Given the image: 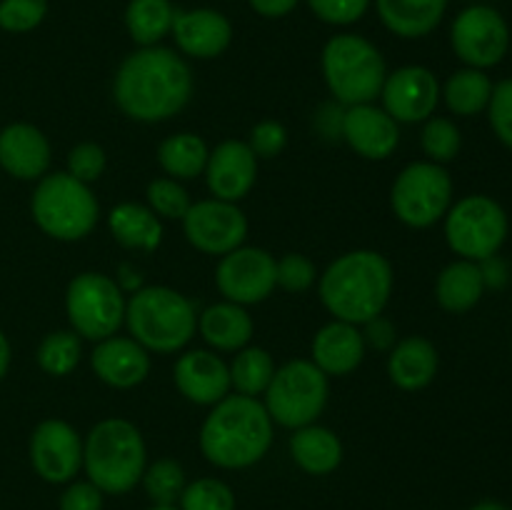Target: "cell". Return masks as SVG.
Returning <instances> with one entry per match:
<instances>
[{
  "instance_id": "14",
  "label": "cell",
  "mask_w": 512,
  "mask_h": 510,
  "mask_svg": "<svg viewBox=\"0 0 512 510\" xmlns=\"http://www.w3.org/2000/svg\"><path fill=\"white\" fill-rule=\"evenodd\" d=\"M180 223H183L185 240L195 250L205 255H218V258L245 245V238H248V218L238 203H228V200H195Z\"/></svg>"
},
{
  "instance_id": "38",
  "label": "cell",
  "mask_w": 512,
  "mask_h": 510,
  "mask_svg": "<svg viewBox=\"0 0 512 510\" xmlns=\"http://www.w3.org/2000/svg\"><path fill=\"white\" fill-rule=\"evenodd\" d=\"M180 510H235V493L225 480L198 478L185 485L178 500Z\"/></svg>"
},
{
  "instance_id": "21",
  "label": "cell",
  "mask_w": 512,
  "mask_h": 510,
  "mask_svg": "<svg viewBox=\"0 0 512 510\" xmlns=\"http://www.w3.org/2000/svg\"><path fill=\"white\" fill-rule=\"evenodd\" d=\"M150 353L133 340L130 335H110L98 340L90 353V368L98 375L100 383L115 390H130L135 385L145 383L150 375Z\"/></svg>"
},
{
  "instance_id": "41",
  "label": "cell",
  "mask_w": 512,
  "mask_h": 510,
  "mask_svg": "<svg viewBox=\"0 0 512 510\" xmlns=\"http://www.w3.org/2000/svg\"><path fill=\"white\" fill-rule=\"evenodd\" d=\"M105 168H108V155H105L103 145L90 143V140L73 145L65 158V173L85 185L95 183L105 173Z\"/></svg>"
},
{
  "instance_id": "48",
  "label": "cell",
  "mask_w": 512,
  "mask_h": 510,
  "mask_svg": "<svg viewBox=\"0 0 512 510\" xmlns=\"http://www.w3.org/2000/svg\"><path fill=\"white\" fill-rule=\"evenodd\" d=\"M480 273H483L485 288H503L508 283V265L498 258V255H490V258L480 260Z\"/></svg>"
},
{
  "instance_id": "35",
  "label": "cell",
  "mask_w": 512,
  "mask_h": 510,
  "mask_svg": "<svg viewBox=\"0 0 512 510\" xmlns=\"http://www.w3.org/2000/svg\"><path fill=\"white\" fill-rule=\"evenodd\" d=\"M140 485L153 505H178L188 480H185V470L178 460L158 458L155 463L145 465Z\"/></svg>"
},
{
  "instance_id": "27",
  "label": "cell",
  "mask_w": 512,
  "mask_h": 510,
  "mask_svg": "<svg viewBox=\"0 0 512 510\" xmlns=\"http://www.w3.org/2000/svg\"><path fill=\"white\" fill-rule=\"evenodd\" d=\"M290 455L308 475H330L343 463V440L318 423L303 425L290 435Z\"/></svg>"
},
{
  "instance_id": "24",
  "label": "cell",
  "mask_w": 512,
  "mask_h": 510,
  "mask_svg": "<svg viewBox=\"0 0 512 510\" xmlns=\"http://www.w3.org/2000/svg\"><path fill=\"white\" fill-rule=\"evenodd\" d=\"M440 368L438 348L423 335L400 338L388 350V378L395 388L405 393L428 388Z\"/></svg>"
},
{
  "instance_id": "1",
  "label": "cell",
  "mask_w": 512,
  "mask_h": 510,
  "mask_svg": "<svg viewBox=\"0 0 512 510\" xmlns=\"http://www.w3.org/2000/svg\"><path fill=\"white\" fill-rule=\"evenodd\" d=\"M188 60L165 45H148L125 55L113 80V100L135 123H165L193 98Z\"/></svg>"
},
{
  "instance_id": "43",
  "label": "cell",
  "mask_w": 512,
  "mask_h": 510,
  "mask_svg": "<svg viewBox=\"0 0 512 510\" xmlns=\"http://www.w3.org/2000/svg\"><path fill=\"white\" fill-rule=\"evenodd\" d=\"M488 120L495 138L512 150V78L495 83L488 103Z\"/></svg>"
},
{
  "instance_id": "31",
  "label": "cell",
  "mask_w": 512,
  "mask_h": 510,
  "mask_svg": "<svg viewBox=\"0 0 512 510\" xmlns=\"http://www.w3.org/2000/svg\"><path fill=\"white\" fill-rule=\"evenodd\" d=\"M208 155V143L200 135L188 133V130L168 135L158 145V165L168 178L180 180V183L200 178L205 173V165H208Z\"/></svg>"
},
{
  "instance_id": "50",
  "label": "cell",
  "mask_w": 512,
  "mask_h": 510,
  "mask_svg": "<svg viewBox=\"0 0 512 510\" xmlns=\"http://www.w3.org/2000/svg\"><path fill=\"white\" fill-rule=\"evenodd\" d=\"M468 510H508L503 503H498V500H480V503H475L473 508Z\"/></svg>"
},
{
  "instance_id": "13",
  "label": "cell",
  "mask_w": 512,
  "mask_h": 510,
  "mask_svg": "<svg viewBox=\"0 0 512 510\" xmlns=\"http://www.w3.org/2000/svg\"><path fill=\"white\" fill-rule=\"evenodd\" d=\"M215 285L223 300H230V303L245 305V308L263 303L278 288L273 253L255 245H240L230 250L218 260Z\"/></svg>"
},
{
  "instance_id": "37",
  "label": "cell",
  "mask_w": 512,
  "mask_h": 510,
  "mask_svg": "<svg viewBox=\"0 0 512 510\" xmlns=\"http://www.w3.org/2000/svg\"><path fill=\"white\" fill-rule=\"evenodd\" d=\"M145 200H148L145 205H148L160 220H183L185 213L190 210V205H193L185 185L180 183V180L168 178V175H165V178L150 180L148 188H145Z\"/></svg>"
},
{
  "instance_id": "49",
  "label": "cell",
  "mask_w": 512,
  "mask_h": 510,
  "mask_svg": "<svg viewBox=\"0 0 512 510\" xmlns=\"http://www.w3.org/2000/svg\"><path fill=\"white\" fill-rule=\"evenodd\" d=\"M10 360H13V348H10L8 335H5L3 330H0V383H3V378H5V375H8Z\"/></svg>"
},
{
  "instance_id": "25",
  "label": "cell",
  "mask_w": 512,
  "mask_h": 510,
  "mask_svg": "<svg viewBox=\"0 0 512 510\" xmlns=\"http://www.w3.org/2000/svg\"><path fill=\"white\" fill-rule=\"evenodd\" d=\"M198 333L215 353H238L253 340L255 323L245 305L220 300L198 313Z\"/></svg>"
},
{
  "instance_id": "20",
  "label": "cell",
  "mask_w": 512,
  "mask_h": 510,
  "mask_svg": "<svg viewBox=\"0 0 512 510\" xmlns=\"http://www.w3.org/2000/svg\"><path fill=\"white\" fill-rule=\"evenodd\" d=\"M175 48L193 60H213L233 43V23L215 8L175 10L173 30Z\"/></svg>"
},
{
  "instance_id": "18",
  "label": "cell",
  "mask_w": 512,
  "mask_h": 510,
  "mask_svg": "<svg viewBox=\"0 0 512 510\" xmlns=\"http://www.w3.org/2000/svg\"><path fill=\"white\" fill-rule=\"evenodd\" d=\"M173 383L185 400L205 408L233 393L228 363L208 348L185 350L173 365Z\"/></svg>"
},
{
  "instance_id": "15",
  "label": "cell",
  "mask_w": 512,
  "mask_h": 510,
  "mask_svg": "<svg viewBox=\"0 0 512 510\" xmlns=\"http://www.w3.org/2000/svg\"><path fill=\"white\" fill-rule=\"evenodd\" d=\"M28 455L40 480L68 485L83 470V438L68 420L48 418L30 433Z\"/></svg>"
},
{
  "instance_id": "30",
  "label": "cell",
  "mask_w": 512,
  "mask_h": 510,
  "mask_svg": "<svg viewBox=\"0 0 512 510\" xmlns=\"http://www.w3.org/2000/svg\"><path fill=\"white\" fill-rule=\"evenodd\" d=\"M495 83L485 70L460 68L440 85V100H445L448 110L460 118H473L488 110L490 95Z\"/></svg>"
},
{
  "instance_id": "4",
  "label": "cell",
  "mask_w": 512,
  "mask_h": 510,
  "mask_svg": "<svg viewBox=\"0 0 512 510\" xmlns=\"http://www.w3.org/2000/svg\"><path fill=\"white\" fill-rule=\"evenodd\" d=\"M125 328L150 355L180 353L198 333L195 305L168 285H143L128 295Z\"/></svg>"
},
{
  "instance_id": "12",
  "label": "cell",
  "mask_w": 512,
  "mask_h": 510,
  "mask_svg": "<svg viewBox=\"0 0 512 510\" xmlns=\"http://www.w3.org/2000/svg\"><path fill=\"white\" fill-rule=\"evenodd\" d=\"M450 48L465 68H495L510 50L508 20L493 5H468L450 25Z\"/></svg>"
},
{
  "instance_id": "44",
  "label": "cell",
  "mask_w": 512,
  "mask_h": 510,
  "mask_svg": "<svg viewBox=\"0 0 512 510\" xmlns=\"http://www.w3.org/2000/svg\"><path fill=\"white\" fill-rule=\"evenodd\" d=\"M245 143H248V148L253 150L258 160H273L288 148V130L278 120H260L250 128Z\"/></svg>"
},
{
  "instance_id": "9",
  "label": "cell",
  "mask_w": 512,
  "mask_h": 510,
  "mask_svg": "<svg viewBox=\"0 0 512 510\" xmlns=\"http://www.w3.org/2000/svg\"><path fill=\"white\" fill-rule=\"evenodd\" d=\"M443 220L448 248L463 260L480 263L498 255L508 240V213L490 195L473 193L455 200Z\"/></svg>"
},
{
  "instance_id": "45",
  "label": "cell",
  "mask_w": 512,
  "mask_h": 510,
  "mask_svg": "<svg viewBox=\"0 0 512 510\" xmlns=\"http://www.w3.org/2000/svg\"><path fill=\"white\" fill-rule=\"evenodd\" d=\"M103 490L95 488L90 480H70L60 493V510H103Z\"/></svg>"
},
{
  "instance_id": "3",
  "label": "cell",
  "mask_w": 512,
  "mask_h": 510,
  "mask_svg": "<svg viewBox=\"0 0 512 510\" xmlns=\"http://www.w3.org/2000/svg\"><path fill=\"white\" fill-rule=\"evenodd\" d=\"M273 433L275 423L263 400L230 393L205 415L198 445L203 458L215 468L245 470L268 455Z\"/></svg>"
},
{
  "instance_id": "42",
  "label": "cell",
  "mask_w": 512,
  "mask_h": 510,
  "mask_svg": "<svg viewBox=\"0 0 512 510\" xmlns=\"http://www.w3.org/2000/svg\"><path fill=\"white\" fill-rule=\"evenodd\" d=\"M305 3L320 23L333 25V28L355 25L373 8V0H305Z\"/></svg>"
},
{
  "instance_id": "19",
  "label": "cell",
  "mask_w": 512,
  "mask_h": 510,
  "mask_svg": "<svg viewBox=\"0 0 512 510\" xmlns=\"http://www.w3.org/2000/svg\"><path fill=\"white\" fill-rule=\"evenodd\" d=\"M340 138L365 160H388L400 145V125L383 110V105L363 103L343 108Z\"/></svg>"
},
{
  "instance_id": "22",
  "label": "cell",
  "mask_w": 512,
  "mask_h": 510,
  "mask_svg": "<svg viewBox=\"0 0 512 510\" xmlns=\"http://www.w3.org/2000/svg\"><path fill=\"white\" fill-rule=\"evenodd\" d=\"M50 160V140L33 123H10L0 130V168L10 178L38 183L48 175Z\"/></svg>"
},
{
  "instance_id": "8",
  "label": "cell",
  "mask_w": 512,
  "mask_h": 510,
  "mask_svg": "<svg viewBox=\"0 0 512 510\" xmlns=\"http://www.w3.org/2000/svg\"><path fill=\"white\" fill-rule=\"evenodd\" d=\"M330 398V378L310 358H295L275 368L263 405L275 425L298 430L318 423Z\"/></svg>"
},
{
  "instance_id": "40",
  "label": "cell",
  "mask_w": 512,
  "mask_h": 510,
  "mask_svg": "<svg viewBox=\"0 0 512 510\" xmlns=\"http://www.w3.org/2000/svg\"><path fill=\"white\" fill-rule=\"evenodd\" d=\"M275 275H278V288L285 293H308L318 283V268L313 260L303 253H285L275 260Z\"/></svg>"
},
{
  "instance_id": "26",
  "label": "cell",
  "mask_w": 512,
  "mask_h": 510,
  "mask_svg": "<svg viewBox=\"0 0 512 510\" xmlns=\"http://www.w3.org/2000/svg\"><path fill=\"white\" fill-rule=\"evenodd\" d=\"M450 0H373L385 30L403 40H418L443 23Z\"/></svg>"
},
{
  "instance_id": "11",
  "label": "cell",
  "mask_w": 512,
  "mask_h": 510,
  "mask_svg": "<svg viewBox=\"0 0 512 510\" xmlns=\"http://www.w3.org/2000/svg\"><path fill=\"white\" fill-rule=\"evenodd\" d=\"M125 303L128 298L118 280L95 270L78 273L65 290V315L70 330L93 343L110 338L123 328Z\"/></svg>"
},
{
  "instance_id": "47",
  "label": "cell",
  "mask_w": 512,
  "mask_h": 510,
  "mask_svg": "<svg viewBox=\"0 0 512 510\" xmlns=\"http://www.w3.org/2000/svg\"><path fill=\"white\" fill-rule=\"evenodd\" d=\"M248 5L260 15V18L278 20L293 13L300 5V0H248Z\"/></svg>"
},
{
  "instance_id": "10",
  "label": "cell",
  "mask_w": 512,
  "mask_h": 510,
  "mask_svg": "<svg viewBox=\"0 0 512 510\" xmlns=\"http://www.w3.org/2000/svg\"><path fill=\"white\" fill-rule=\"evenodd\" d=\"M453 205V178L448 168L430 160H415L398 173L390 188V208L403 225L433 228Z\"/></svg>"
},
{
  "instance_id": "29",
  "label": "cell",
  "mask_w": 512,
  "mask_h": 510,
  "mask_svg": "<svg viewBox=\"0 0 512 510\" xmlns=\"http://www.w3.org/2000/svg\"><path fill=\"white\" fill-rule=\"evenodd\" d=\"M485 293V280L480 265L473 260H453L440 270L435 280V300L448 313H468L480 303Z\"/></svg>"
},
{
  "instance_id": "23",
  "label": "cell",
  "mask_w": 512,
  "mask_h": 510,
  "mask_svg": "<svg viewBox=\"0 0 512 510\" xmlns=\"http://www.w3.org/2000/svg\"><path fill=\"white\" fill-rule=\"evenodd\" d=\"M365 353H368V345H365L360 325L335 318L325 323L310 343V360L328 378H343V375L358 370L365 360Z\"/></svg>"
},
{
  "instance_id": "17",
  "label": "cell",
  "mask_w": 512,
  "mask_h": 510,
  "mask_svg": "<svg viewBox=\"0 0 512 510\" xmlns=\"http://www.w3.org/2000/svg\"><path fill=\"white\" fill-rule=\"evenodd\" d=\"M258 163L260 160L245 140H223L215 145L203 173L210 198L228 200V203H240L248 198L258 180Z\"/></svg>"
},
{
  "instance_id": "46",
  "label": "cell",
  "mask_w": 512,
  "mask_h": 510,
  "mask_svg": "<svg viewBox=\"0 0 512 510\" xmlns=\"http://www.w3.org/2000/svg\"><path fill=\"white\" fill-rule=\"evenodd\" d=\"M360 330H363V338H365V345H368V348L388 353V350L398 343L395 325L390 323L388 318H383V315H378V318H373V320H368L365 325H360Z\"/></svg>"
},
{
  "instance_id": "5",
  "label": "cell",
  "mask_w": 512,
  "mask_h": 510,
  "mask_svg": "<svg viewBox=\"0 0 512 510\" xmlns=\"http://www.w3.org/2000/svg\"><path fill=\"white\" fill-rule=\"evenodd\" d=\"M148 465L145 438L125 418H103L83 440V470L103 495H125L140 485Z\"/></svg>"
},
{
  "instance_id": "7",
  "label": "cell",
  "mask_w": 512,
  "mask_h": 510,
  "mask_svg": "<svg viewBox=\"0 0 512 510\" xmlns=\"http://www.w3.org/2000/svg\"><path fill=\"white\" fill-rule=\"evenodd\" d=\"M30 213L35 225L48 238L60 243H75L88 238L100 218L98 198L90 185L80 183L65 170L48 173L38 180L30 198Z\"/></svg>"
},
{
  "instance_id": "34",
  "label": "cell",
  "mask_w": 512,
  "mask_h": 510,
  "mask_svg": "<svg viewBox=\"0 0 512 510\" xmlns=\"http://www.w3.org/2000/svg\"><path fill=\"white\" fill-rule=\"evenodd\" d=\"M80 358H83V338L75 330H53L45 335L38 345V360L40 370L53 378H65L78 368Z\"/></svg>"
},
{
  "instance_id": "39",
  "label": "cell",
  "mask_w": 512,
  "mask_h": 510,
  "mask_svg": "<svg viewBox=\"0 0 512 510\" xmlns=\"http://www.w3.org/2000/svg\"><path fill=\"white\" fill-rule=\"evenodd\" d=\"M48 15V0H0V30L30 33Z\"/></svg>"
},
{
  "instance_id": "6",
  "label": "cell",
  "mask_w": 512,
  "mask_h": 510,
  "mask_svg": "<svg viewBox=\"0 0 512 510\" xmlns=\"http://www.w3.org/2000/svg\"><path fill=\"white\" fill-rule=\"evenodd\" d=\"M320 68L330 95L343 108L380 98L388 63L373 40L358 33H335L320 53Z\"/></svg>"
},
{
  "instance_id": "28",
  "label": "cell",
  "mask_w": 512,
  "mask_h": 510,
  "mask_svg": "<svg viewBox=\"0 0 512 510\" xmlns=\"http://www.w3.org/2000/svg\"><path fill=\"white\" fill-rule=\"evenodd\" d=\"M108 230L128 250L153 253L163 243V220L143 203H118L108 213Z\"/></svg>"
},
{
  "instance_id": "36",
  "label": "cell",
  "mask_w": 512,
  "mask_h": 510,
  "mask_svg": "<svg viewBox=\"0 0 512 510\" xmlns=\"http://www.w3.org/2000/svg\"><path fill=\"white\" fill-rule=\"evenodd\" d=\"M420 148H423L425 160L438 165H448L450 160H455L463 148V135L460 128L450 118L443 115H433L423 123L420 130Z\"/></svg>"
},
{
  "instance_id": "51",
  "label": "cell",
  "mask_w": 512,
  "mask_h": 510,
  "mask_svg": "<svg viewBox=\"0 0 512 510\" xmlns=\"http://www.w3.org/2000/svg\"><path fill=\"white\" fill-rule=\"evenodd\" d=\"M148 510H180L178 505H150Z\"/></svg>"
},
{
  "instance_id": "32",
  "label": "cell",
  "mask_w": 512,
  "mask_h": 510,
  "mask_svg": "<svg viewBox=\"0 0 512 510\" xmlns=\"http://www.w3.org/2000/svg\"><path fill=\"white\" fill-rule=\"evenodd\" d=\"M173 0H128L125 5V30L138 48L160 45L173 30Z\"/></svg>"
},
{
  "instance_id": "2",
  "label": "cell",
  "mask_w": 512,
  "mask_h": 510,
  "mask_svg": "<svg viewBox=\"0 0 512 510\" xmlns=\"http://www.w3.org/2000/svg\"><path fill=\"white\" fill-rule=\"evenodd\" d=\"M395 273L383 253L370 248L338 255L318 275V295L335 320L365 325L383 315L393 295Z\"/></svg>"
},
{
  "instance_id": "16",
  "label": "cell",
  "mask_w": 512,
  "mask_h": 510,
  "mask_svg": "<svg viewBox=\"0 0 512 510\" xmlns=\"http://www.w3.org/2000/svg\"><path fill=\"white\" fill-rule=\"evenodd\" d=\"M380 100L385 113L398 125L425 123L440 105V80L425 65H403L388 73Z\"/></svg>"
},
{
  "instance_id": "33",
  "label": "cell",
  "mask_w": 512,
  "mask_h": 510,
  "mask_svg": "<svg viewBox=\"0 0 512 510\" xmlns=\"http://www.w3.org/2000/svg\"><path fill=\"white\" fill-rule=\"evenodd\" d=\"M230 368V385L238 395H248V398H258L268 390L270 380L275 375V360L270 350L260 348V345H245L233 355Z\"/></svg>"
}]
</instances>
